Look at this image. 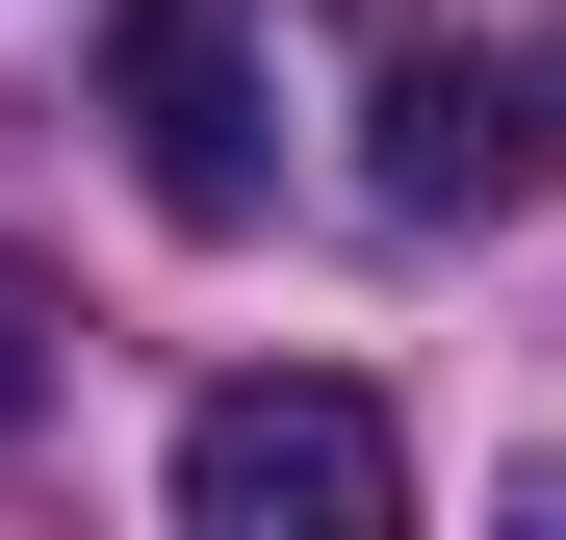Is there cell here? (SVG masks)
Here are the masks:
<instances>
[{"label":"cell","mask_w":566,"mask_h":540,"mask_svg":"<svg viewBox=\"0 0 566 540\" xmlns=\"http://www.w3.org/2000/svg\"><path fill=\"white\" fill-rule=\"evenodd\" d=\"M104 129L180 232H258L283 207V104H258V0H129L104 27Z\"/></svg>","instance_id":"cell-1"},{"label":"cell","mask_w":566,"mask_h":540,"mask_svg":"<svg viewBox=\"0 0 566 540\" xmlns=\"http://www.w3.org/2000/svg\"><path fill=\"white\" fill-rule=\"evenodd\" d=\"M180 515H207V540H387L412 515V437L360 387H283V360H258V387L180 412Z\"/></svg>","instance_id":"cell-2"},{"label":"cell","mask_w":566,"mask_h":540,"mask_svg":"<svg viewBox=\"0 0 566 540\" xmlns=\"http://www.w3.org/2000/svg\"><path fill=\"white\" fill-rule=\"evenodd\" d=\"M515 180H541V52H412L360 207H387V232H463V207H515Z\"/></svg>","instance_id":"cell-3"},{"label":"cell","mask_w":566,"mask_h":540,"mask_svg":"<svg viewBox=\"0 0 566 540\" xmlns=\"http://www.w3.org/2000/svg\"><path fill=\"white\" fill-rule=\"evenodd\" d=\"M27 412H52V284L0 257V437H27Z\"/></svg>","instance_id":"cell-4"}]
</instances>
